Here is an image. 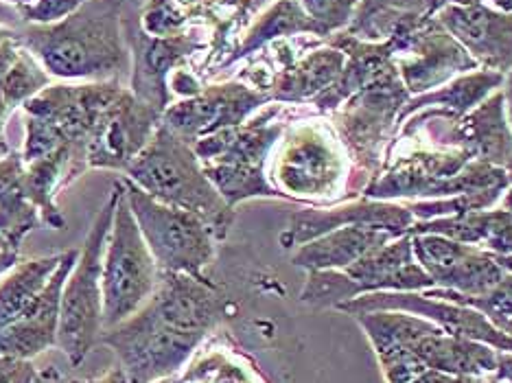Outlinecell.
<instances>
[{"mask_svg":"<svg viewBox=\"0 0 512 383\" xmlns=\"http://www.w3.org/2000/svg\"><path fill=\"white\" fill-rule=\"evenodd\" d=\"M189 16L178 0H149L141 11V27L154 38H171L184 33Z\"/></svg>","mask_w":512,"mask_h":383,"instance_id":"cell-37","label":"cell"},{"mask_svg":"<svg viewBox=\"0 0 512 383\" xmlns=\"http://www.w3.org/2000/svg\"><path fill=\"white\" fill-rule=\"evenodd\" d=\"M502 195L504 191L488 189L480 193L442 197V200H416V202H407L405 206L410 208L412 215L416 217V222H429V219L456 217V215H467L473 211H488V208H493L499 200H502Z\"/></svg>","mask_w":512,"mask_h":383,"instance_id":"cell-36","label":"cell"},{"mask_svg":"<svg viewBox=\"0 0 512 383\" xmlns=\"http://www.w3.org/2000/svg\"><path fill=\"white\" fill-rule=\"evenodd\" d=\"M451 383H484L482 377H473V375H460V377H453Z\"/></svg>","mask_w":512,"mask_h":383,"instance_id":"cell-55","label":"cell"},{"mask_svg":"<svg viewBox=\"0 0 512 383\" xmlns=\"http://www.w3.org/2000/svg\"><path fill=\"white\" fill-rule=\"evenodd\" d=\"M482 379L484 383H512V353L497 351V368Z\"/></svg>","mask_w":512,"mask_h":383,"instance_id":"cell-41","label":"cell"},{"mask_svg":"<svg viewBox=\"0 0 512 383\" xmlns=\"http://www.w3.org/2000/svg\"><path fill=\"white\" fill-rule=\"evenodd\" d=\"M116 184L119 200L103 257V329L132 318L154 296L160 283V268L127 204L121 180Z\"/></svg>","mask_w":512,"mask_h":383,"instance_id":"cell-7","label":"cell"},{"mask_svg":"<svg viewBox=\"0 0 512 383\" xmlns=\"http://www.w3.org/2000/svg\"><path fill=\"white\" fill-rule=\"evenodd\" d=\"M88 0H36L29 7L18 9L20 16L31 25H51V22H60L68 18L79 7H84Z\"/></svg>","mask_w":512,"mask_h":383,"instance_id":"cell-39","label":"cell"},{"mask_svg":"<svg viewBox=\"0 0 512 383\" xmlns=\"http://www.w3.org/2000/svg\"><path fill=\"white\" fill-rule=\"evenodd\" d=\"M504 99H506V110H508V123L512 127V71L504 77Z\"/></svg>","mask_w":512,"mask_h":383,"instance_id":"cell-50","label":"cell"},{"mask_svg":"<svg viewBox=\"0 0 512 383\" xmlns=\"http://www.w3.org/2000/svg\"><path fill=\"white\" fill-rule=\"evenodd\" d=\"M173 92H178V95H182V97H195L197 92L202 90V86L197 84V79L191 75V73H186V71H178L176 73V77H173Z\"/></svg>","mask_w":512,"mask_h":383,"instance_id":"cell-43","label":"cell"},{"mask_svg":"<svg viewBox=\"0 0 512 383\" xmlns=\"http://www.w3.org/2000/svg\"><path fill=\"white\" fill-rule=\"evenodd\" d=\"M11 38H18V31L0 25V44H3L5 40H11Z\"/></svg>","mask_w":512,"mask_h":383,"instance_id":"cell-53","label":"cell"},{"mask_svg":"<svg viewBox=\"0 0 512 383\" xmlns=\"http://www.w3.org/2000/svg\"><path fill=\"white\" fill-rule=\"evenodd\" d=\"M127 7V0H88L60 22L25 27L18 40L53 77L116 81L132 68L123 29Z\"/></svg>","mask_w":512,"mask_h":383,"instance_id":"cell-1","label":"cell"},{"mask_svg":"<svg viewBox=\"0 0 512 383\" xmlns=\"http://www.w3.org/2000/svg\"><path fill=\"white\" fill-rule=\"evenodd\" d=\"M412 99L397 64H388L379 75L355 92L335 114V132L366 184L386 162L388 143L394 138L399 112Z\"/></svg>","mask_w":512,"mask_h":383,"instance_id":"cell-6","label":"cell"},{"mask_svg":"<svg viewBox=\"0 0 512 383\" xmlns=\"http://www.w3.org/2000/svg\"><path fill=\"white\" fill-rule=\"evenodd\" d=\"M434 281L418 265L412 237L405 235L364 254L344 270L309 272L300 300L311 307L337 309L346 300L375 292H425Z\"/></svg>","mask_w":512,"mask_h":383,"instance_id":"cell-5","label":"cell"},{"mask_svg":"<svg viewBox=\"0 0 512 383\" xmlns=\"http://www.w3.org/2000/svg\"><path fill=\"white\" fill-rule=\"evenodd\" d=\"M206 18L215 16V7H237L239 0H202Z\"/></svg>","mask_w":512,"mask_h":383,"instance_id":"cell-49","label":"cell"},{"mask_svg":"<svg viewBox=\"0 0 512 383\" xmlns=\"http://www.w3.org/2000/svg\"><path fill=\"white\" fill-rule=\"evenodd\" d=\"M412 248L418 265L429 274L434 287L464 296H484L508 274L495 254L471 243L440 235H414Z\"/></svg>","mask_w":512,"mask_h":383,"instance_id":"cell-16","label":"cell"},{"mask_svg":"<svg viewBox=\"0 0 512 383\" xmlns=\"http://www.w3.org/2000/svg\"><path fill=\"white\" fill-rule=\"evenodd\" d=\"M3 3H7V5H14V7L22 9V7H29V5H33V3H36V0H3Z\"/></svg>","mask_w":512,"mask_h":383,"instance_id":"cell-57","label":"cell"},{"mask_svg":"<svg viewBox=\"0 0 512 383\" xmlns=\"http://www.w3.org/2000/svg\"><path fill=\"white\" fill-rule=\"evenodd\" d=\"M337 311H344L348 316H357V313L366 311H405L412 316L425 318L429 322L438 324V327L453 338L473 340L493 346L495 351L512 353V335H506L495 329L491 322L486 320L484 313L477 309L449 303V300L429 298L423 292H375L364 294L353 300H346Z\"/></svg>","mask_w":512,"mask_h":383,"instance_id":"cell-13","label":"cell"},{"mask_svg":"<svg viewBox=\"0 0 512 383\" xmlns=\"http://www.w3.org/2000/svg\"><path fill=\"white\" fill-rule=\"evenodd\" d=\"M20 49H22V44L18 38H11V40H5L3 44H0V81H3V77L7 75L11 64L16 62Z\"/></svg>","mask_w":512,"mask_h":383,"instance_id":"cell-42","label":"cell"},{"mask_svg":"<svg viewBox=\"0 0 512 383\" xmlns=\"http://www.w3.org/2000/svg\"><path fill=\"white\" fill-rule=\"evenodd\" d=\"M206 178L211 180L217 193L224 197L226 204L235 208L239 202L252 197H289L270 184L265 178V167L259 165H202Z\"/></svg>","mask_w":512,"mask_h":383,"instance_id":"cell-33","label":"cell"},{"mask_svg":"<svg viewBox=\"0 0 512 383\" xmlns=\"http://www.w3.org/2000/svg\"><path fill=\"white\" fill-rule=\"evenodd\" d=\"M20 252L18 250H7L0 248V278H3L7 272H11L20 263Z\"/></svg>","mask_w":512,"mask_h":383,"instance_id":"cell-46","label":"cell"},{"mask_svg":"<svg viewBox=\"0 0 512 383\" xmlns=\"http://www.w3.org/2000/svg\"><path fill=\"white\" fill-rule=\"evenodd\" d=\"M497 259V263L502 265V268L508 272V274H512V254L510 257H495Z\"/></svg>","mask_w":512,"mask_h":383,"instance_id":"cell-56","label":"cell"},{"mask_svg":"<svg viewBox=\"0 0 512 383\" xmlns=\"http://www.w3.org/2000/svg\"><path fill=\"white\" fill-rule=\"evenodd\" d=\"M394 239L399 237L381 228L344 226L309 243H302L292 257V263L307 272L344 270L351 263L362 259L370 250L386 246V243Z\"/></svg>","mask_w":512,"mask_h":383,"instance_id":"cell-24","label":"cell"},{"mask_svg":"<svg viewBox=\"0 0 512 383\" xmlns=\"http://www.w3.org/2000/svg\"><path fill=\"white\" fill-rule=\"evenodd\" d=\"M278 108L261 119L204 136L193 143V152L202 165H259L265 167L267 154L285 132V123H272Z\"/></svg>","mask_w":512,"mask_h":383,"instance_id":"cell-22","label":"cell"},{"mask_svg":"<svg viewBox=\"0 0 512 383\" xmlns=\"http://www.w3.org/2000/svg\"><path fill=\"white\" fill-rule=\"evenodd\" d=\"M147 303L173 329L206 338L226 313V298L208 278L160 272V283Z\"/></svg>","mask_w":512,"mask_h":383,"instance_id":"cell-20","label":"cell"},{"mask_svg":"<svg viewBox=\"0 0 512 383\" xmlns=\"http://www.w3.org/2000/svg\"><path fill=\"white\" fill-rule=\"evenodd\" d=\"M25 160L22 154L11 152L0 158V248L18 250L31 230L42 224L38 206L33 204L25 187Z\"/></svg>","mask_w":512,"mask_h":383,"instance_id":"cell-28","label":"cell"},{"mask_svg":"<svg viewBox=\"0 0 512 383\" xmlns=\"http://www.w3.org/2000/svg\"><path fill=\"white\" fill-rule=\"evenodd\" d=\"M162 123V114L138 99L132 90L121 95L103 116L88 145V169L127 171Z\"/></svg>","mask_w":512,"mask_h":383,"instance_id":"cell-17","label":"cell"},{"mask_svg":"<svg viewBox=\"0 0 512 383\" xmlns=\"http://www.w3.org/2000/svg\"><path fill=\"white\" fill-rule=\"evenodd\" d=\"M482 381H484V379H482Z\"/></svg>","mask_w":512,"mask_h":383,"instance_id":"cell-61","label":"cell"},{"mask_svg":"<svg viewBox=\"0 0 512 383\" xmlns=\"http://www.w3.org/2000/svg\"><path fill=\"white\" fill-rule=\"evenodd\" d=\"M270 101L267 92L230 81V84L202 88L195 97L169 106L162 114V125L193 145L226 127L243 125L252 112Z\"/></svg>","mask_w":512,"mask_h":383,"instance_id":"cell-15","label":"cell"},{"mask_svg":"<svg viewBox=\"0 0 512 383\" xmlns=\"http://www.w3.org/2000/svg\"><path fill=\"white\" fill-rule=\"evenodd\" d=\"M71 383H130V377H127L123 366H116V368L108 370V373L103 375V377L88 379V381H75V379H73Z\"/></svg>","mask_w":512,"mask_h":383,"instance_id":"cell-45","label":"cell"},{"mask_svg":"<svg viewBox=\"0 0 512 383\" xmlns=\"http://www.w3.org/2000/svg\"><path fill=\"white\" fill-rule=\"evenodd\" d=\"M79 250H68L46 283L44 292L33 307L18 322L0 331V355L33 359L46 348L57 346V327H60V307L64 285L71 276Z\"/></svg>","mask_w":512,"mask_h":383,"instance_id":"cell-21","label":"cell"},{"mask_svg":"<svg viewBox=\"0 0 512 383\" xmlns=\"http://www.w3.org/2000/svg\"><path fill=\"white\" fill-rule=\"evenodd\" d=\"M125 176L154 200L200 217L215 239H224L235 222V208L226 204L206 178L193 145L162 123Z\"/></svg>","mask_w":512,"mask_h":383,"instance_id":"cell-2","label":"cell"},{"mask_svg":"<svg viewBox=\"0 0 512 383\" xmlns=\"http://www.w3.org/2000/svg\"><path fill=\"white\" fill-rule=\"evenodd\" d=\"M508 173L502 167L469 160L458 149H412L397 158H386L362 197L366 200H442V197L506 191Z\"/></svg>","mask_w":512,"mask_h":383,"instance_id":"cell-3","label":"cell"},{"mask_svg":"<svg viewBox=\"0 0 512 383\" xmlns=\"http://www.w3.org/2000/svg\"><path fill=\"white\" fill-rule=\"evenodd\" d=\"M300 5L322 29L324 40H327L331 33L351 25L359 0H302Z\"/></svg>","mask_w":512,"mask_h":383,"instance_id":"cell-38","label":"cell"},{"mask_svg":"<svg viewBox=\"0 0 512 383\" xmlns=\"http://www.w3.org/2000/svg\"><path fill=\"white\" fill-rule=\"evenodd\" d=\"M388 40L397 49L394 64L410 95L445 86L456 73L477 71L480 66L436 16L403 22Z\"/></svg>","mask_w":512,"mask_h":383,"instance_id":"cell-10","label":"cell"},{"mask_svg":"<svg viewBox=\"0 0 512 383\" xmlns=\"http://www.w3.org/2000/svg\"><path fill=\"white\" fill-rule=\"evenodd\" d=\"M296 33H313V36L324 38L322 29L311 20V16L298 0H278L276 5H272L254 22L250 31L246 33V38H243V42L232 51V55L221 66H230L232 62L243 60V57L263 49L265 44H270L278 38L296 36Z\"/></svg>","mask_w":512,"mask_h":383,"instance_id":"cell-32","label":"cell"},{"mask_svg":"<svg viewBox=\"0 0 512 383\" xmlns=\"http://www.w3.org/2000/svg\"><path fill=\"white\" fill-rule=\"evenodd\" d=\"M202 340V335L173 329L145 303L132 318L103 329L99 344L121 359L130 383H151L178 373Z\"/></svg>","mask_w":512,"mask_h":383,"instance_id":"cell-9","label":"cell"},{"mask_svg":"<svg viewBox=\"0 0 512 383\" xmlns=\"http://www.w3.org/2000/svg\"><path fill=\"white\" fill-rule=\"evenodd\" d=\"M423 294L429 298L449 300V303L477 309L480 313H484L486 320L491 322L495 329H499L506 335H512V274H506L502 281H499L491 292L484 296H464L458 292H451V289H440V287L425 289Z\"/></svg>","mask_w":512,"mask_h":383,"instance_id":"cell-34","label":"cell"},{"mask_svg":"<svg viewBox=\"0 0 512 383\" xmlns=\"http://www.w3.org/2000/svg\"><path fill=\"white\" fill-rule=\"evenodd\" d=\"M346 64V55L342 51L333 49V46H324L309 53L302 60L289 62L278 71L274 81L267 90L272 101L281 103H300L311 101L324 90L335 84V79L342 75Z\"/></svg>","mask_w":512,"mask_h":383,"instance_id":"cell-26","label":"cell"},{"mask_svg":"<svg viewBox=\"0 0 512 383\" xmlns=\"http://www.w3.org/2000/svg\"><path fill=\"white\" fill-rule=\"evenodd\" d=\"M11 152H14V149L9 147V143L5 141V136H0V158H5V156L11 154Z\"/></svg>","mask_w":512,"mask_h":383,"instance_id":"cell-58","label":"cell"},{"mask_svg":"<svg viewBox=\"0 0 512 383\" xmlns=\"http://www.w3.org/2000/svg\"><path fill=\"white\" fill-rule=\"evenodd\" d=\"M36 373L31 359L0 355V383H33Z\"/></svg>","mask_w":512,"mask_h":383,"instance_id":"cell-40","label":"cell"},{"mask_svg":"<svg viewBox=\"0 0 512 383\" xmlns=\"http://www.w3.org/2000/svg\"><path fill=\"white\" fill-rule=\"evenodd\" d=\"M445 5H471V3H482V0H442Z\"/></svg>","mask_w":512,"mask_h":383,"instance_id":"cell-59","label":"cell"},{"mask_svg":"<svg viewBox=\"0 0 512 383\" xmlns=\"http://www.w3.org/2000/svg\"><path fill=\"white\" fill-rule=\"evenodd\" d=\"M504 77L506 75L486 71L484 68V71H475L471 75L458 77L456 81H451L449 86L416 95L414 99L407 101L403 110L399 112L397 125H403L407 116L414 114L416 110H425L429 106H436V110L453 116V119H460V116L469 114L473 108L480 106L486 97H491L495 88L504 86Z\"/></svg>","mask_w":512,"mask_h":383,"instance_id":"cell-30","label":"cell"},{"mask_svg":"<svg viewBox=\"0 0 512 383\" xmlns=\"http://www.w3.org/2000/svg\"><path fill=\"white\" fill-rule=\"evenodd\" d=\"M62 254L20 261L7 272L5 281H0V331L18 322L33 307L60 265Z\"/></svg>","mask_w":512,"mask_h":383,"instance_id":"cell-31","label":"cell"},{"mask_svg":"<svg viewBox=\"0 0 512 383\" xmlns=\"http://www.w3.org/2000/svg\"><path fill=\"white\" fill-rule=\"evenodd\" d=\"M416 224V217L407 206L359 197L355 202H342L333 208H300L289 217V228L281 235L283 248H300L331 230L344 226H370L405 237Z\"/></svg>","mask_w":512,"mask_h":383,"instance_id":"cell-18","label":"cell"},{"mask_svg":"<svg viewBox=\"0 0 512 383\" xmlns=\"http://www.w3.org/2000/svg\"><path fill=\"white\" fill-rule=\"evenodd\" d=\"M502 208H504V211L512 213V187H508L502 195Z\"/></svg>","mask_w":512,"mask_h":383,"instance_id":"cell-54","label":"cell"},{"mask_svg":"<svg viewBox=\"0 0 512 383\" xmlns=\"http://www.w3.org/2000/svg\"><path fill=\"white\" fill-rule=\"evenodd\" d=\"M49 84V73H46L36 62V57L22 46L16 62L11 64L7 75L0 81V95H3L11 110H16L18 106H25L29 99L40 95L44 88H49Z\"/></svg>","mask_w":512,"mask_h":383,"instance_id":"cell-35","label":"cell"},{"mask_svg":"<svg viewBox=\"0 0 512 383\" xmlns=\"http://www.w3.org/2000/svg\"><path fill=\"white\" fill-rule=\"evenodd\" d=\"M143 239L160 272H180L204 278V268L215 257V235L200 217L154 200L130 178H121Z\"/></svg>","mask_w":512,"mask_h":383,"instance_id":"cell-8","label":"cell"},{"mask_svg":"<svg viewBox=\"0 0 512 383\" xmlns=\"http://www.w3.org/2000/svg\"><path fill=\"white\" fill-rule=\"evenodd\" d=\"M125 40L132 53V92L149 108L165 114L171 103L167 77L182 60L206 49L195 33H178L171 38H154L143 31L138 9L127 7L123 18Z\"/></svg>","mask_w":512,"mask_h":383,"instance_id":"cell-14","label":"cell"},{"mask_svg":"<svg viewBox=\"0 0 512 383\" xmlns=\"http://www.w3.org/2000/svg\"><path fill=\"white\" fill-rule=\"evenodd\" d=\"M33 383H71V381H68L55 366H46L38 370L36 377H33Z\"/></svg>","mask_w":512,"mask_h":383,"instance_id":"cell-47","label":"cell"},{"mask_svg":"<svg viewBox=\"0 0 512 383\" xmlns=\"http://www.w3.org/2000/svg\"><path fill=\"white\" fill-rule=\"evenodd\" d=\"M151 383H178V381L171 379V377H165V379H158V381H151Z\"/></svg>","mask_w":512,"mask_h":383,"instance_id":"cell-60","label":"cell"},{"mask_svg":"<svg viewBox=\"0 0 512 383\" xmlns=\"http://www.w3.org/2000/svg\"><path fill=\"white\" fill-rule=\"evenodd\" d=\"M410 348L429 368L440 370V373L451 377H484L491 375L497 368V351L493 346L453 338V335H447L440 327L421 335Z\"/></svg>","mask_w":512,"mask_h":383,"instance_id":"cell-27","label":"cell"},{"mask_svg":"<svg viewBox=\"0 0 512 383\" xmlns=\"http://www.w3.org/2000/svg\"><path fill=\"white\" fill-rule=\"evenodd\" d=\"M329 46L342 51L346 55V64L342 75L335 79V84L311 99L313 106L320 112H333L351 99L355 92L362 90L368 81L379 75L383 68L394 62L397 49L390 40L386 42H364L357 40L348 33H337V36H329Z\"/></svg>","mask_w":512,"mask_h":383,"instance_id":"cell-23","label":"cell"},{"mask_svg":"<svg viewBox=\"0 0 512 383\" xmlns=\"http://www.w3.org/2000/svg\"><path fill=\"white\" fill-rule=\"evenodd\" d=\"M340 138L316 125H302L289 134L276 160L274 178L289 200L329 197L344 178Z\"/></svg>","mask_w":512,"mask_h":383,"instance_id":"cell-12","label":"cell"},{"mask_svg":"<svg viewBox=\"0 0 512 383\" xmlns=\"http://www.w3.org/2000/svg\"><path fill=\"white\" fill-rule=\"evenodd\" d=\"M0 25L7 27V29L9 27H22V25H25V20H22L18 7H11V5H7V3H3V0H0Z\"/></svg>","mask_w":512,"mask_h":383,"instance_id":"cell-44","label":"cell"},{"mask_svg":"<svg viewBox=\"0 0 512 383\" xmlns=\"http://www.w3.org/2000/svg\"><path fill=\"white\" fill-rule=\"evenodd\" d=\"M427 138L436 149H458L469 160L502 167L512 187V127L506 119L504 92H493L469 114L453 119L440 110H425Z\"/></svg>","mask_w":512,"mask_h":383,"instance_id":"cell-11","label":"cell"},{"mask_svg":"<svg viewBox=\"0 0 512 383\" xmlns=\"http://www.w3.org/2000/svg\"><path fill=\"white\" fill-rule=\"evenodd\" d=\"M436 18L486 71H512V14L471 3L442 5Z\"/></svg>","mask_w":512,"mask_h":383,"instance_id":"cell-19","label":"cell"},{"mask_svg":"<svg viewBox=\"0 0 512 383\" xmlns=\"http://www.w3.org/2000/svg\"><path fill=\"white\" fill-rule=\"evenodd\" d=\"M116 200H119V184L114 182L108 202L92 224L62 292L57 346L73 366L84 362L103 333V257H106Z\"/></svg>","mask_w":512,"mask_h":383,"instance_id":"cell-4","label":"cell"},{"mask_svg":"<svg viewBox=\"0 0 512 383\" xmlns=\"http://www.w3.org/2000/svg\"><path fill=\"white\" fill-rule=\"evenodd\" d=\"M11 112H14V110L7 106L3 95H0V136H5V125H7V119H9Z\"/></svg>","mask_w":512,"mask_h":383,"instance_id":"cell-51","label":"cell"},{"mask_svg":"<svg viewBox=\"0 0 512 383\" xmlns=\"http://www.w3.org/2000/svg\"><path fill=\"white\" fill-rule=\"evenodd\" d=\"M451 381H453L451 375L440 373V370H434V368H427L425 373L418 379H414L412 383H451Z\"/></svg>","mask_w":512,"mask_h":383,"instance_id":"cell-48","label":"cell"},{"mask_svg":"<svg viewBox=\"0 0 512 383\" xmlns=\"http://www.w3.org/2000/svg\"><path fill=\"white\" fill-rule=\"evenodd\" d=\"M482 3H493L495 9L504 11V14H512V0H482Z\"/></svg>","mask_w":512,"mask_h":383,"instance_id":"cell-52","label":"cell"},{"mask_svg":"<svg viewBox=\"0 0 512 383\" xmlns=\"http://www.w3.org/2000/svg\"><path fill=\"white\" fill-rule=\"evenodd\" d=\"M414 235H440L460 243H471L495 257H510L512 213L499 208V211H473L467 215L429 219V222H416L410 228V237Z\"/></svg>","mask_w":512,"mask_h":383,"instance_id":"cell-25","label":"cell"},{"mask_svg":"<svg viewBox=\"0 0 512 383\" xmlns=\"http://www.w3.org/2000/svg\"><path fill=\"white\" fill-rule=\"evenodd\" d=\"M442 0H359L346 33L364 42H386L403 22L432 18Z\"/></svg>","mask_w":512,"mask_h":383,"instance_id":"cell-29","label":"cell"}]
</instances>
